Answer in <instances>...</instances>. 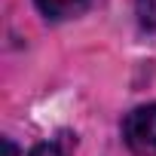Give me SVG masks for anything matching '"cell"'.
<instances>
[{"mask_svg": "<svg viewBox=\"0 0 156 156\" xmlns=\"http://www.w3.org/2000/svg\"><path fill=\"white\" fill-rule=\"evenodd\" d=\"M122 138L132 153L156 156V104L135 107L122 122Z\"/></svg>", "mask_w": 156, "mask_h": 156, "instance_id": "1", "label": "cell"}, {"mask_svg": "<svg viewBox=\"0 0 156 156\" xmlns=\"http://www.w3.org/2000/svg\"><path fill=\"white\" fill-rule=\"evenodd\" d=\"M86 3V0H37V6L43 16L49 19H64V16H73L76 9H80Z\"/></svg>", "mask_w": 156, "mask_h": 156, "instance_id": "2", "label": "cell"}, {"mask_svg": "<svg viewBox=\"0 0 156 156\" xmlns=\"http://www.w3.org/2000/svg\"><path fill=\"white\" fill-rule=\"evenodd\" d=\"M76 141L70 138V135H61V138H52V141H43V144H37L28 156H70V147H73Z\"/></svg>", "mask_w": 156, "mask_h": 156, "instance_id": "3", "label": "cell"}, {"mask_svg": "<svg viewBox=\"0 0 156 156\" xmlns=\"http://www.w3.org/2000/svg\"><path fill=\"white\" fill-rule=\"evenodd\" d=\"M135 9H138L141 25L156 31V0H135Z\"/></svg>", "mask_w": 156, "mask_h": 156, "instance_id": "4", "label": "cell"}, {"mask_svg": "<svg viewBox=\"0 0 156 156\" xmlns=\"http://www.w3.org/2000/svg\"><path fill=\"white\" fill-rule=\"evenodd\" d=\"M3 150H6V156H19V147H16L9 138H3Z\"/></svg>", "mask_w": 156, "mask_h": 156, "instance_id": "5", "label": "cell"}]
</instances>
